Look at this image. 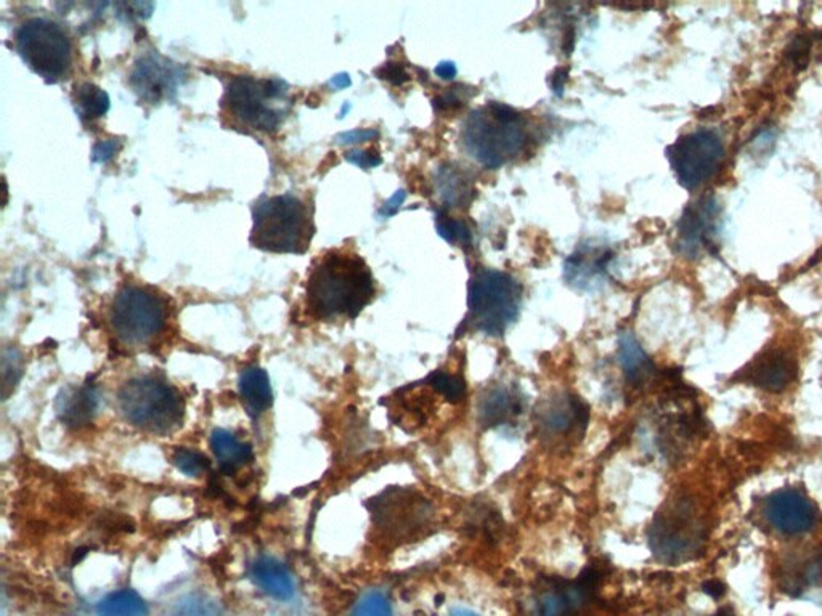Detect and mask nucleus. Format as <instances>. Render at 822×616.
Here are the masks:
<instances>
[{"instance_id":"nucleus-1","label":"nucleus","mask_w":822,"mask_h":616,"mask_svg":"<svg viewBox=\"0 0 822 616\" xmlns=\"http://www.w3.org/2000/svg\"><path fill=\"white\" fill-rule=\"evenodd\" d=\"M375 296V281L355 254H326L308 275L307 306L321 320L358 317Z\"/></svg>"},{"instance_id":"nucleus-2","label":"nucleus","mask_w":822,"mask_h":616,"mask_svg":"<svg viewBox=\"0 0 822 616\" xmlns=\"http://www.w3.org/2000/svg\"><path fill=\"white\" fill-rule=\"evenodd\" d=\"M461 142L469 156L488 170H498L518 156L526 143V123L508 105L490 103L469 114L463 124Z\"/></svg>"},{"instance_id":"nucleus-3","label":"nucleus","mask_w":822,"mask_h":616,"mask_svg":"<svg viewBox=\"0 0 822 616\" xmlns=\"http://www.w3.org/2000/svg\"><path fill=\"white\" fill-rule=\"evenodd\" d=\"M314 225L307 204L294 195L262 198L253 211L251 245L267 253L304 254Z\"/></svg>"},{"instance_id":"nucleus-4","label":"nucleus","mask_w":822,"mask_h":616,"mask_svg":"<svg viewBox=\"0 0 822 616\" xmlns=\"http://www.w3.org/2000/svg\"><path fill=\"white\" fill-rule=\"evenodd\" d=\"M118 403L129 424L158 435L175 431L185 414L181 393L154 376L129 379L118 392Z\"/></svg>"},{"instance_id":"nucleus-5","label":"nucleus","mask_w":822,"mask_h":616,"mask_svg":"<svg viewBox=\"0 0 822 616\" xmlns=\"http://www.w3.org/2000/svg\"><path fill=\"white\" fill-rule=\"evenodd\" d=\"M222 110L236 124L271 134L288 113V84L282 79L233 78L225 89Z\"/></svg>"},{"instance_id":"nucleus-6","label":"nucleus","mask_w":822,"mask_h":616,"mask_svg":"<svg viewBox=\"0 0 822 616\" xmlns=\"http://www.w3.org/2000/svg\"><path fill=\"white\" fill-rule=\"evenodd\" d=\"M522 288L511 275L480 270L468 286V324L488 336H503L518 320Z\"/></svg>"},{"instance_id":"nucleus-7","label":"nucleus","mask_w":822,"mask_h":616,"mask_svg":"<svg viewBox=\"0 0 822 616\" xmlns=\"http://www.w3.org/2000/svg\"><path fill=\"white\" fill-rule=\"evenodd\" d=\"M110 325L124 346H146L166 328V300L142 286H122L111 304Z\"/></svg>"},{"instance_id":"nucleus-8","label":"nucleus","mask_w":822,"mask_h":616,"mask_svg":"<svg viewBox=\"0 0 822 616\" xmlns=\"http://www.w3.org/2000/svg\"><path fill=\"white\" fill-rule=\"evenodd\" d=\"M16 44L23 62L45 82L70 76L73 45L67 32L49 18H30L17 30Z\"/></svg>"},{"instance_id":"nucleus-9","label":"nucleus","mask_w":822,"mask_h":616,"mask_svg":"<svg viewBox=\"0 0 822 616\" xmlns=\"http://www.w3.org/2000/svg\"><path fill=\"white\" fill-rule=\"evenodd\" d=\"M706 528L698 509L686 497L670 501L649 530V544L659 561L681 564L702 550Z\"/></svg>"},{"instance_id":"nucleus-10","label":"nucleus","mask_w":822,"mask_h":616,"mask_svg":"<svg viewBox=\"0 0 822 616\" xmlns=\"http://www.w3.org/2000/svg\"><path fill=\"white\" fill-rule=\"evenodd\" d=\"M678 182L686 189H696L709 182L724 160V145L720 134L710 129L686 134L667 150Z\"/></svg>"},{"instance_id":"nucleus-11","label":"nucleus","mask_w":822,"mask_h":616,"mask_svg":"<svg viewBox=\"0 0 822 616\" xmlns=\"http://www.w3.org/2000/svg\"><path fill=\"white\" fill-rule=\"evenodd\" d=\"M368 506L378 528L400 543L416 538L433 524V507L410 489L386 490Z\"/></svg>"},{"instance_id":"nucleus-12","label":"nucleus","mask_w":822,"mask_h":616,"mask_svg":"<svg viewBox=\"0 0 822 616\" xmlns=\"http://www.w3.org/2000/svg\"><path fill=\"white\" fill-rule=\"evenodd\" d=\"M588 418H590V410L583 400L579 397L561 396L545 400L538 407L535 422H537L538 432L548 442L552 440L570 442L574 437L580 439L587 431Z\"/></svg>"},{"instance_id":"nucleus-13","label":"nucleus","mask_w":822,"mask_h":616,"mask_svg":"<svg viewBox=\"0 0 822 616\" xmlns=\"http://www.w3.org/2000/svg\"><path fill=\"white\" fill-rule=\"evenodd\" d=\"M183 78H185V71L181 64L172 63L160 53L152 52L135 62L129 82L140 100L154 105V103L172 99Z\"/></svg>"},{"instance_id":"nucleus-14","label":"nucleus","mask_w":822,"mask_h":616,"mask_svg":"<svg viewBox=\"0 0 822 616\" xmlns=\"http://www.w3.org/2000/svg\"><path fill=\"white\" fill-rule=\"evenodd\" d=\"M768 522L784 535L796 536L810 532L816 522V511L810 500L795 490H781L764 503Z\"/></svg>"},{"instance_id":"nucleus-15","label":"nucleus","mask_w":822,"mask_h":616,"mask_svg":"<svg viewBox=\"0 0 822 616\" xmlns=\"http://www.w3.org/2000/svg\"><path fill=\"white\" fill-rule=\"evenodd\" d=\"M720 220V209L712 198H703L686 209L680 222V247L689 257L713 246Z\"/></svg>"},{"instance_id":"nucleus-16","label":"nucleus","mask_w":822,"mask_h":616,"mask_svg":"<svg viewBox=\"0 0 822 616\" xmlns=\"http://www.w3.org/2000/svg\"><path fill=\"white\" fill-rule=\"evenodd\" d=\"M100 397L93 386L64 387L55 400L57 417L68 428L91 424L99 410Z\"/></svg>"},{"instance_id":"nucleus-17","label":"nucleus","mask_w":822,"mask_h":616,"mask_svg":"<svg viewBox=\"0 0 822 616\" xmlns=\"http://www.w3.org/2000/svg\"><path fill=\"white\" fill-rule=\"evenodd\" d=\"M526 399L518 389L498 386L488 390L479 401V422L484 428H500L520 417Z\"/></svg>"},{"instance_id":"nucleus-18","label":"nucleus","mask_w":822,"mask_h":616,"mask_svg":"<svg viewBox=\"0 0 822 616\" xmlns=\"http://www.w3.org/2000/svg\"><path fill=\"white\" fill-rule=\"evenodd\" d=\"M796 374V363L788 353L770 352L752 365L747 379L768 392H781Z\"/></svg>"},{"instance_id":"nucleus-19","label":"nucleus","mask_w":822,"mask_h":616,"mask_svg":"<svg viewBox=\"0 0 822 616\" xmlns=\"http://www.w3.org/2000/svg\"><path fill=\"white\" fill-rule=\"evenodd\" d=\"M239 389L244 411L251 418L262 417L272 407L274 393H272L271 379L262 368H246L240 374Z\"/></svg>"},{"instance_id":"nucleus-20","label":"nucleus","mask_w":822,"mask_h":616,"mask_svg":"<svg viewBox=\"0 0 822 616\" xmlns=\"http://www.w3.org/2000/svg\"><path fill=\"white\" fill-rule=\"evenodd\" d=\"M251 578L262 593L278 602L290 600L294 596V582L283 564L271 557H261L251 567Z\"/></svg>"},{"instance_id":"nucleus-21","label":"nucleus","mask_w":822,"mask_h":616,"mask_svg":"<svg viewBox=\"0 0 822 616\" xmlns=\"http://www.w3.org/2000/svg\"><path fill=\"white\" fill-rule=\"evenodd\" d=\"M437 195L448 207H465L471 203L473 184L468 174L458 166H442L436 174Z\"/></svg>"},{"instance_id":"nucleus-22","label":"nucleus","mask_w":822,"mask_h":616,"mask_svg":"<svg viewBox=\"0 0 822 616\" xmlns=\"http://www.w3.org/2000/svg\"><path fill=\"white\" fill-rule=\"evenodd\" d=\"M211 450L221 462L222 469L229 474L253 458L251 446L224 429H215L211 433Z\"/></svg>"},{"instance_id":"nucleus-23","label":"nucleus","mask_w":822,"mask_h":616,"mask_svg":"<svg viewBox=\"0 0 822 616\" xmlns=\"http://www.w3.org/2000/svg\"><path fill=\"white\" fill-rule=\"evenodd\" d=\"M619 346V360L628 381L641 384L652 372L651 360L631 332L620 335Z\"/></svg>"},{"instance_id":"nucleus-24","label":"nucleus","mask_w":822,"mask_h":616,"mask_svg":"<svg viewBox=\"0 0 822 616\" xmlns=\"http://www.w3.org/2000/svg\"><path fill=\"white\" fill-rule=\"evenodd\" d=\"M99 616H149L145 602L135 591L122 589L110 594L97 605Z\"/></svg>"},{"instance_id":"nucleus-25","label":"nucleus","mask_w":822,"mask_h":616,"mask_svg":"<svg viewBox=\"0 0 822 616\" xmlns=\"http://www.w3.org/2000/svg\"><path fill=\"white\" fill-rule=\"evenodd\" d=\"M73 102L82 120H97V117L105 116L106 111L110 110L108 93L91 82H85L74 89Z\"/></svg>"},{"instance_id":"nucleus-26","label":"nucleus","mask_w":822,"mask_h":616,"mask_svg":"<svg viewBox=\"0 0 822 616\" xmlns=\"http://www.w3.org/2000/svg\"><path fill=\"white\" fill-rule=\"evenodd\" d=\"M23 376V357L17 349H6L2 355V397L9 399L16 392Z\"/></svg>"},{"instance_id":"nucleus-27","label":"nucleus","mask_w":822,"mask_h":616,"mask_svg":"<svg viewBox=\"0 0 822 616\" xmlns=\"http://www.w3.org/2000/svg\"><path fill=\"white\" fill-rule=\"evenodd\" d=\"M430 387L445 397V400L450 403H457L465 396V382L458 379L457 376L448 374L445 371H436L427 378Z\"/></svg>"},{"instance_id":"nucleus-28","label":"nucleus","mask_w":822,"mask_h":616,"mask_svg":"<svg viewBox=\"0 0 822 616\" xmlns=\"http://www.w3.org/2000/svg\"><path fill=\"white\" fill-rule=\"evenodd\" d=\"M174 464L182 474L189 478H199L207 468L210 461L200 451L190 450V448H179L174 453Z\"/></svg>"},{"instance_id":"nucleus-29","label":"nucleus","mask_w":822,"mask_h":616,"mask_svg":"<svg viewBox=\"0 0 822 616\" xmlns=\"http://www.w3.org/2000/svg\"><path fill=\"white\" fill-rule=\"evenodd\" d=\"M352 616H393V608L383 593L373 591L358 600Z\"/></svg>"},{"instance_id":"nucleus-30","label":"nucleus","mask_w":822,"mask_h":616,"mask_svg":"<svg viewBox=\"0 0 822 616\" xmlns=\"http://www.w3.org/2000/svg\"><path fill=\"white\" fill-rule=\"evenodd\" d=\"M437 232L445 242L459 243V245H468L471 243V230L468 225L461 220H454V218L440 216L437 217Z\"/></svg>"},{"instance_id":"nucleus-31","label":"nucleus","mask_w":822,"mask_h":616,"mask_svg":"<svg viewBox=\"0 0 822 616\" xmlns=\"http://www.w3.org/2000/svg\"><path fill=\"white\" fill-rule=\"evenodd\" d=\"M346 161L351 164L362 167V170H373V167L379 166L383 163L382 156L376 150H352L346 153Z\"/></svg>"},{"instance_id":"nucleus-32","label":"nucleus","mask_w":822,"mask_h":616,"mask_svg":"<svg viewBox=\"0 0 822 616\" xmlns=\"http://www.w3.org/2000/svg\"><path fill=\"white\" fill-rule=\"evenodd\" d=\"M379 137V132L375 129H355V131L344 132L337 135L335 143L337 145H357V143L372 142Z\"/></svg>"},{"instance_id":"nucleus-33","label":"nucleus","mask_w":822,"mask_h":616,"mask_svg":"<svg viewBox=\"0 0 822 616\" xmlns=\"http://www.w3.org/2000/svg\"><path fill=\"white\" fill-rule=\"evenodd\" d=\"M121 150V142L118 138L100 140L92 150V160L95 163H106Z\"/></svg>"},{"instance_id":"nucleus-34","label":"nucleus","mask_w":822,"mask_h":616,"mask_svg":"<svg viewBox=\"0 0 822 616\" xmlns=\"http://www.w3.org/2000/svg\"><path fill=\"white\" fill-rule=\"evenodd\" d=\"M376 76L384 79V81L390 82L393 85H402L410 79L404 66L398 63H386L384 66L376 70Z\"/></svg>"},{"instance_id":"nucleus-35","label":"nucleus","mask_w":822,"mask_h":616,"mask_svg":"<svg viewBox=\"0 0 822 616\" xmlns=\"http://www.w3.org/2000/svg\"><path fill=\"white\" fill-rule=\"evenodd\" d=\"M405 198H407V192H405V189H398L397 193H394L393 198L386 201V204H384L379 214L384 217L394 216V214L400 209L402 203H404Z\"/></svg>"},{"instance_id":"nucleus-36","label":"nucleus","mask_w":822,"mask_h":616,"mask_svg":"<svg viewBox=\"0 0 822 616\" xmlns=\"http://www.w3.org/2000/svg\"><path fill=\"white\" fill-rule=\"evenodd\" d=\"M436 74L442 79L450 81V79L457 76V66L451 62H442L439 66L436 68Z\"/></svg>"},{"instance_id":"nucleus-37","label":"nucleus","mask_w":822,"mask_h":616,"mask_svg":"<svg viewBox=\"0 0 822 616\" xmlns=\"http://www.w3.org/2000/svg\"><path fill=\"white\" fill-rule=\"evenodd\" d=\"M567 81V70H558L556 71L555 79H552V91H555L556 95L561 96L564 92V84H566Z\"/></svg>"},{"instance_id":"nucleus-38","label":"nucleus","mask_w":822,"mask_h":616,"mask_svg":"<svg viewBox=\"0 0 822 616\" xmlns=\"http://www.w3.org/2000/svg\"><path fill=\"white\" fill-rule=\"evenodd\" d=\"M703 589H706V593L709 594V596H712L713 599H718V597H721L724 594L723 585H721V583H718V582L707 583V585L703 586Z\"/></svg>"},{"instance_id":"nucleus-39","label":"nucleus","mask_w":822,"mask_h":616,"mask_svg":"<svg viewBox=\"0 0 822 616\" xmlns=\"http://www.w3.org/2000/svg\"><path fill=\"white\" fill-rule=\"evenodd\" d=\"M329 84L335 89H346L352 84L351 76L347 73L336 74L335 78L329 81Z\"/></svg>"},{"instance_id":"nucleus-40","label":"nucleus","mask_w":822,"mask_h":616,"mask_svg":"<svg viewBox=\"0 0 822 616\" xmlns=\"http://www.w3.org/2000/svg\"><path fill=\"white\" fill-rule=\"evenodd\" d=\"M181 616H210V612H207V608H204L203 605L190 604L189 607L185 608V614H182Z\"/></svg>"},{"instance_id":"nucleus-41","label":"nucleus","mask_w":822,"mask_h":616,"mask_svg":"<svg viewBox=\"0 0 822 616\" xmlns=\"http://www.w3.org/2000/svg\"><path fill=\"white\" fill-rule=\"evenodd\" d=\"M451 616H477V615L468 610H457V612H454V615Z\"/></svg>"},{"instance_id":"nucleus-42","label":"nucleus","mask_w":822,"mask_h":616,"mask_svg":"<svg viewBox=\"0 0 822 616\" xmlns=\"http://www.w3.org/2000/svg\"><path fill=\"white\" fill-rule=\"evenodd\" d=\"M349 109H351V105H347V103H346V105H344L343 111H341V116L339 117H344V114H346V111H349Z\"/></svg>"},{"instance_id":"nucleus-43","label":"nucleus","mask_w":822,"mask_h":616,"mask_svg":"<svg viewBox=\"0 0 822 616\" xmlns=\"http://www.w3.org/2000/svg\"><path fill=\"white\" fill-rule=\"evenodd\" d=\"M717 616H732V615H724V614H720V615H717Z\"/></svg>"}]
</instances>
